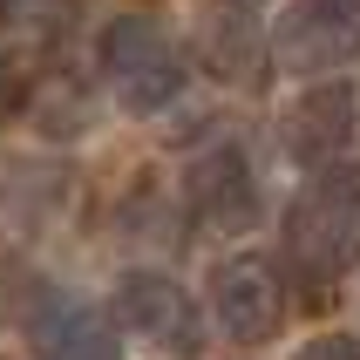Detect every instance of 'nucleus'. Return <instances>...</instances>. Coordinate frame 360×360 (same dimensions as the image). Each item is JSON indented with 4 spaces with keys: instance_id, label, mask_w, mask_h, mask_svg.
I'll return each instance as SVG.
<instances>
[{
    "instance_id": "nucleus-1",
    "label": "nucleus",
    "mask_w": 360,
    "mask_h": 360,
    "mask_svg": "<svg viewBox=\"0 0 360 360\" xmlns=\"http://www.w3.org/2000/svg\"><path fill=\"white\" fill-rule=\"evenodd\" d=\"M285 259L306 285H333L360 265V170H313L285 211Z\"/></svg>"
},
{
    "instance_id": "nucleus-2",
    "label": "nucleus",
    "mask_w": 360,
    "mask_h": 360,
    "mask_svg": "<svg viewBox=\"0 0 360 360\" xmlns=\"http://www.w3.org/2000/svg\"><path fill=\"white\" fill-rule=\"evenodd\" d=\"M96 61H102V82H109V96L129 109V116H157L170 102L184 96V55L177 41L163 34L150 14H116L102 27L96 41Z\"/></svg>"
},
{
    "instance_id": "nucleus-3",
    "label": "nucleus",
    "mask_w": 360,
    "mask_h": 360,
    "mask_svg": "<svg viewBox=\"0 0 360 360\" xmlns=\"http://www.w3.org/2000/svg\"><path fill=\"white\" fill-rule=\"evenodd\" d=\"M211 320L224 340L259 347L285 326V279L265 252H231L211 265Z\"/></svg>"
},
{
    "instance_id": "nucleus-4",
    "label": "nucleus",
    "mask_w": 360,
    "mask_h": 360,
    "mask_svg": "<svg viewBox=\"0 0 360 360\" xmlns=\"http://www.w3.org/2000/svg\"><path fill=\"white\" fill-rule=\"evenodd\" d=\"M116 320L129 326L136 340L163 347V354H177V360H191L204 347L198 300H191L170 272H122L116 279Z\"/></svg>"
},
{
    "instance_id": "nucleus-5",
    "label": "nucleus",
    "mask_w": 360,
    "mask_h": 360,
    "mask_svg": "<svg viewBox=\"0 0 360 360\" xmlns=\"http://www.w3.org/2000/svg\"><path fill=\"white\" fill-rule=\"evenodd\" d=\"M272 48L300 75L340 68L347 55H360V0H292V14L279 20Z\"/></svg>"
},
{
    "instance_id": "nucleus-6",
    "label": "nucleus",
    "mask_w": 360,
    "mask_h": 360,
    "mask_svg": "<svg viewBox=\"0 0 360 360\" xmlns=\"http://www.w3.org/2000/svg\"><path fill=\"white\" fill-rule=\"evenodd\" d=\"M27 333H34L41 360H122L116 326L102 320L96 306L55 292V285H41L34 300H27Z\"/></svg>"
},
{
    "instance_id": "nucleus-7",
    "label": "nucleus",
    "mask_w": 360,
    "mask_h": 360,
    "mask_svg": "<svg viewBox=\"0 0 360 360\" xmlns=\"http://www.w3.org/2000/svg\"><path fill=\"white\" fill-rule=\"evenodd\" d=\"M184 198H191L198 224H211V231H245L252 211H259V184H252L245 150H238V143L204 150V157L191 163V177H184Z\"/></svg>"
},
{
    "instance_id": "nucleus-8",
    "label": "nucleus",
    "mask_w": 360,
    "mask_h": 360,
    "mask_svg": "<svg viewBox=\"0 0 360 360\" xmlns=\"http://www.w3.org/2000/svg\"><path fill=\"white\" fill-rule=\"evenodd\" d=\"M347 143H354V89H347V82H320V89H306V96L285 109V150H292L306 170L340 163Z\"/></svg>"
},
{
    "instance_id": "nucleus-9",
    "label": "nucleus",
    "mask_w": 360,
    "mask_h": 360,
    "mask_svg": "<svg viewBox=\"0 0 360 360\" xmlns=\"http://www.w3.org/2000/svg\"><path fill=\"white\" fill-rule=\"evenodd\" d=\"M204 61H211V75H224V82H259V68H265L259 14L238 7V0H218V7L204 14Z\"/></svg>"
},
{
    "instance_id": "nucleus-10",
    "label": "nucleus",
    "mask_w": 360,
    "mask_h": 360,
    "mask_svg": "<svg viewBox=\"0 0 360 360\" xmlns=\"http://www.w3.org/2000/svg\"><path fill=\"white\" fill-rule=\"evenodd\" d=\"M20 102H27V68H20L7 48H0V122L20 116Z\"/></svg>"
},
{
    "instance_id": "nucleus-11",
    "label": "nucleus",
    "mask_w": 360,
    "mask_h": 360,
    "mask_svg": "<svg viewBox=\"0 0 360 360\" xmlns=\"http://www.w3.org/2000/svg\"><path fill=\"white\" fill-rule=\"evenodd\" d=\"M292 360H360V333H320V340H306Z\"/></svg>"
},
{
    "instance_id": "nucleus-12",
    "label": "nucleus",
    "mask_w": 360,
    "mask_h": 360,
    "mask_svg": "<svg viewBox=\"0 0 360 360\" xmlns=\"http://www.w3.org/2000/svg\"><path fill=\"white\" fill-rule=\"evenodd\" d=\"M0 7H7V0H0Z\"/></svg>"
}]
</instances>
